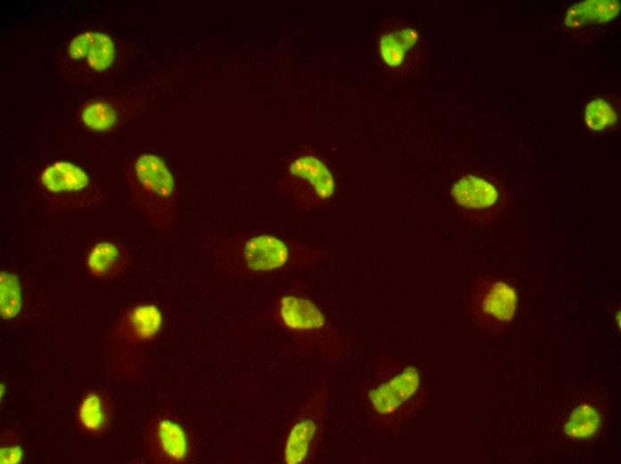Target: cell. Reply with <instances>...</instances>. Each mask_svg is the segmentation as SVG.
Instances as JSON below:
<instances>
[{
	"label": "cell",
	"mask_w": 621,
	"mask_h": 464,
	"mask_svg": "<svg viewBox=\"0 0 621 464\" xmlns=\"http://www.w3.org/2000/svg\"><path fill=\"white\" fill-rule=\"evenodd\" d=\"M418 39V32L410 27L385 33L379 42L381 59L390 67L401 65L407 51L416 45Z\"/></svg>",
	"instance_id": "obj_14"
},
{
	"label": "cell",
	"mask_w": 621,
	"mask_h": 464,
	"mask_svg": "<svg viewBox=\"0 0 621 464\" xmlns=\"http://www.w3.org/2000/svg\"><path fill=\"white\" fill-rule=\"evenodd\" d=\"M620 12V2L617 0H586L569 8L565 24L577 28L590 23L607 22L616 18Z\"/></svg>",
	"instance_id": "obj_10"
},
{
	"label": "cell",
	"mask_w": 621,
	"mask_h": 464,
	"mask_svg": "<svg viewBox=\"0 0 621 464\" xmlns=\"http://www.w3.org/2000/svg\"><path fill=\"white\" fill-rule=\"evenodd\" d=\"M288 170L294 177L307 181L318 198L326 200L333 195L334 178L326 164L317 157L300 156L291 162Z\"/></svg>",
	"instance_id": "obj_9"
},
{
	"label": "cell",
	"mask_w": 621,
	"mask_h": 464,
	"mask_svg": "<svg viewBox=\"0 0 621 464\" xmlns=\"http://www.w3.org/2000/svg\"><path fill=\"white\" fill-rule=\"evenodd\" d=\"M601 426V412L592 403L584 402L571 410L563 426V432L573 440H588L600 432Z\"/></svg>",
	"instance_id": "obj_11"
},
{
	"label": "cell",
	"mask_w": 621,
	"mask_h": 464,
	"mask_svg": "<svg viewBox=\"0 0 621 464\" xmlns=\"http://www.w3.org/2000/svg\"><path fill=\"white\" fill-rule=\"evenodd\" d=\"M517 290L509 282L497 278L481 279L470 290L468 311L476 327L496 332L513 319L518 307Z\"/></svg>",
	"instance_id": "obj_1"
},
{
	"label": "cell",
	"mask_w": 621,
	"mask_h": 464,
	"mask_svg": "<svg viewBox=\"0 0 621 464\" xmlns=\"http://www.w3.org/2000/svg\"><path fill=\"white\" fill-rule=\"evenodd\" d=\"M132 173L140 192L155 203H165L173 196L174 178L159 156L141 154L133 164Z\"/></svg>",
	"instance_id": "obj_3"
},
{
	"label": "cell",
	"mask_w": 621,
	"mask_h": 464,
	"mask_svg": "<svg viewBox=\"0 0 621 464\" xmlns=\"http://www.w3.org/2000/svg\"><path fill=\"white\" fill-rule=\"evenodd\" d=\"M451 195L455 203L468 211H484L493 206L499 195L493 185L474 175H466L456 181Z\"/></svg>",
	"instance_id": "obj_6"
},
{
	"label": "cell",
	"mask_w": 621,
	"mask_h": 464,
	"mask_svg": "<svg viewBox=\"0 0 621 464\" xmlns=\"http://www.w3.org/2000/svg\"><path fill=\"white\" fill-rule=\"evenodd\" d=\"M81 119L88 128L95 131H105L113 127L117 114L109 104L93 102L84 108Z\"/></svg>",
	"instance_id": "obj_19"
},
{
	"label": "cell",
	"mask_w": 621,
	"mask_h": 464,
	"mask_svg": "<svg viewBox=\"0 0 621 464\" xmlns=\"http://www.w3.org/2000/svg\"><path fill=\"white\" fill-rule=\"evenodd\" d=\"M39 181L52 194L77 193L89 186L87 173L79 166L66 161H58L45 168Z\"/></svg>",
	"instance_id": "obj_8"
},
{
	"label": "cell",
	"mask_w": 621,
	"mask_h": 464,
	"mask_svg": "<svg viewBox=\"0 0 621 464\" xmlns=\"http://www.w3.org/2000/svg\"><path fill=\"white\" fill-rule=\"evenodd\" d=\"M23 452L19 445H7L1 447V463H18L21 460Z\"/></svg>",
	"instance_id": "obj_21"
},
{
	"label": "cell",
	"mask_w": 621,
	"mask_h": 464,
	"mask_svg": "<svg viewBox=\"0 0 621 464\" xmlns=\"http://www.w3.org/2000/svg\"><path fill=\"white\" fill-rule=\"evenodd\" d=\"M157 436L162 452L170 460L181 461L188 453V443L184 429L177 423L164 419L158 424Z\"/></svg>",
	"instance_id": "obj_16"
},
{
	"label": "cell",
	"mask_w": 621,
	"mask_h": 464,
	"mask_svg": "<svg viewBox=\"0 0 621 464\" xmlns=\"http://www.w3.org/2000/svg\"><path fill=\"white\" fill-rule=\"evenodd\" d=\"M125 331L138 340L154 337L161 328L162 314L153 304H141L128 311L123 319Z\"/></svg>",
	"instance_id": "obj_12"
},
{
	"label": "cell",
	"mask_w": 621,
	"mask_h": 464,
	"mask_svg": "<svg viewBox=\"0 0 621 464\" xmlns=\"http://www.w3.org/2000/svg\"><path fill=\"white\" fill-rule=\"evenodd\" d=\"M21 287L16 275L2 271L0 275V312L4 319L16 317L21 309Z\"/></svg>",
	"instance_id": "obj_17"
},
{
	"label": "cell",
	"mask_w": 621,
	"mask_h": 464,
	"mask_svg": "<svg viewBox=\"0 0 621 464\" xmlns=\"http://www.w3.org/2000/svg\"><path fill=\"white\" fill-rule=\"evenodd\" d=\"M86 262L93 276L96 278L110 277L120 269L122 262V253L116 244L102 241L90 249Z\"/></svg>",
	"instance_id": "obj_15"
},
{
	"label": "cell",
	"mask_w": 621,
	"mask_h": 464,
	"mask_svg": "<svg viewBox=\"0 0 621 464\" xmlns=\"http://www.w3.org/2000/svg\"><path fill=\"white\" fill-rule=\"evenodd\" d=\"M420 388L421 377L415 366L395 364L368 382L367 398L378 416L393 418L415 402Z\"/></svg>",
	"instance_id": "obj_2"
},
{
	"label": "cell",
	"mask_w": 621,
	"mask_h": 464,
	"mask_svg": "<svg viewBox=\"0 0 621 464\" xmlns=\"http://www.w3.org/2000/svg\"><path fill=\"white\" fill-rule=\"evenodd\" d=\"M279 315L283 324L295 331L322 328L326 319L311 301L296 296H284L279 302Z\"/></svg>",
	"instance_id": "obj_7"
},
{
	"label": "cell",
	"mask_w": 621,
	"mask_h": 464,
	"mask_svg": "<svg viewBox=\"0 0 621 464\" xmlns=\"http://www.w3.org/2000/svg\"><path fill=\"white\" fill-rule=\"evenodd\" d=\"M80 424L89 432H99L106 424L107 414L103 399L89 394L83 400L79 410Z\"/></svg>",
	"instance_id": "obj_18"
},
{
	"label": "cell",
	"mask_w": 621,
	"mask_h": 464,
	"mask_svg": "<svg viewBox=\"0 0 621 464\" xmlns=\"http://www.w3.org/2000/svg\"><path fill=\"white\" fill-rule=\"evenodd\" d=\"M247 267L255 271H268L286 264L289 252L286 244L279 238L261 235L248 240L243 249Z\"/></svg>",
	"instance_id": "obj_5"
},
{
	"label": "cell",
	"mask_w": 621,
	"mask_h": 464,
	"mask_svg": "<svg viewBox=\"0 0 621 464\" xmlns=\"http://www.w3.org/2000/svg\"><path fill=\"white\" fill-rule=\"evenodd\" d=\"M617 119L613 108L602 98L591 101L584 112V120L588 128L600 131L613 124Z\"/></svg>",
	"instance_id": "obj_20"
},
{
	"label": "cell",
	"mask_w": 621,
	"mask_h": 464,
	"mask_svg": "<svg viewBox=\"0 0 621 464\" xmlns=\"http://www.w3.org/2000/svg\"><path fill=\"white\" fill-rule=\"evenodd\" d=\"M69 54L74 60H83L91 69L102 71L108 69L115 56L114 43L105 33L85 31L71 39Z\"/></svg>",
	"instance_id": "obj_4"
},
{
	"label": "cell",
	"mask_w": 621,
	"mask_h": 464,
	"mask_svg": "<svg viewBox=\"0 0 621 464\" xmlns=\"http://www.w3.org/2000/svg\"><path fill=\"white\" fill-rule=\"evenodd\" d=\"M318 432L315 419L306 418L296 422L290 430L285 446V462L302 463L308 456Z\"/></svg>",
	"instance_id": "obj_13"
}]
</instances>
